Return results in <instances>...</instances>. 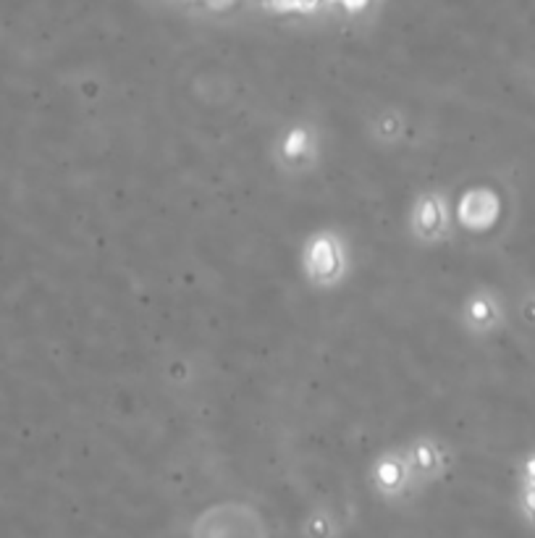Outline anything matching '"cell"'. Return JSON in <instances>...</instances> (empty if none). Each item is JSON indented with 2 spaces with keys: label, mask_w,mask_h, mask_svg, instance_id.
Wrapping results in <instances>:
<instances>
[{
  "label": "cell",
  "mask_w": 535,
  "mask_h": 538,
  "mask_svg": "<svg viewBox=\"0 0 535 538\" xmlns=\"http://www.w3.org/2000/svg\"><path fill=\"white\" fill-rule=\"evenodd\" d=\"M278 3H286V5H312V3H323V0H278Z\"/></svg>",
  "instance_id": "1"
}]
</instances>
